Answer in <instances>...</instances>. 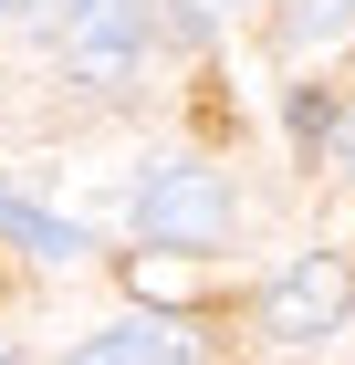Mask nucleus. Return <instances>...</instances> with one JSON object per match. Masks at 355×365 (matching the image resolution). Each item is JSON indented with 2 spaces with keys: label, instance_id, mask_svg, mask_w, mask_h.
Masks as SVG:
<instances>
[{
  "label": "nucleus",
  "instance_id": "f257e3e1",
  "mask_svg": "<svg viewBox=\"0 0 355 365\" xmlns=\"http://www.w3.org/2000/svg\"><path fill=\"white\" fill-rule=\"evenodd\" d=\"M146 31H157V0H63L53 11L63 63H74V84H94V94H115L146 63Z\"/></svg>",
  "mask_w": 355,
  "mask_h": 365
},
{
  "label": "nucleus",
  "instance_id": "f03ea898",
  "mask_svg": "<svg viewBox=\"0 0 355 365\" xmlns=\"http://www.w3.org/2000/svg\"><path fill=\"white\" fill-rule=\"evenodd\" d=\"M146 240H167V251H209V240H230V178L219 168H157L136 198Z\"/></svg>",
  "mask_w": 355,
  "mask_h": 365
},
{
  "label": "nucleus",
  "instance_id": "7ed1b4c3",
  "mask_svg": "<svg viewBox=\"0 0 355 365\" xmlns=\"http://www.w3.org/2000/svg\"><path fill=\"white\" fill-rule=\"evenodd\" d=\"M345 261L334 251H314V261H293V272L272 282V303H261V324H272L282 344H314V334H334V324H345Z\"/></svg>",
  "mask_w": 355,
  "mask_h": 365
},
{
  "label": "nucleus",
  "instance_id": "20e7f679",
  "mask_svg": "<svg viewBox=\"0 0 355 365\" xmlns=\"http://www.w3.org/2000/svg\"><path fill=\"white\" fill-rule=\"evenodd\" d=\"M84 365H189L178 324H115V334H84Z\"/></svg>",
  "mask_w": 355,
  "mask_h": 365
},
{
  "label": "nucleus",
  "instance_id": "39448f33",
  "mask_svg": "<svg viewBox=\"0 0 355 365\" xmlns=\"http://www.w3.org/2000/svg\"><path fill=\"white\" fill-rule=\"evenodd\" d=\"M0 240H21V251H42V261H74L84 251L74 220H42V209H21V198H0Z\"/></svg>",
  "mask_w": 355,
  "mask_h": 365
},
{
  "label": "nucleus",
  "instance_id": "423d86ee",
  "mask_svg": "<svg viewBox=\"0 0 355 365\" xmlns=\"http://www.w3.org/2000/svg\"><path fill=\"white\" fill-rule=\"evenodd\" d=\"M293 136H303V146L334 136V105H324V94H293Z\"/></svg>",
  "mask_w": 355,
  "mask_h": 365
},
{
  "label": "nucleus",
  "instance_id": "0eeeda50",
  "mask_svg": "<svg viewBox=\"0 0 355 365\" xmlns=\"http://www.w3.org/2000/svg\"><path fill=\"white\" fill-rule=\"evenodd\" d=\"M167 11H178V31H189V42H199V31H209L219 11H230V0H167Z\"/></svg>",
  "mask_w": 355,
  "mask_h": 365
},
{
  "label": "nucleus",
  "instance_id": "6e6552de",
  "mask_svg": "<svg viewBox=\"0 0 355 365\" xmlns=\"http://www.w3.org/2000/svg\"><path fill=\"white\" fill-rule=\"evenodd\" d=\"M0 11H31V0H0Z\"/></svg>",
  "mask_w": 355,
  "mask_h": 365
}]
</instances>
